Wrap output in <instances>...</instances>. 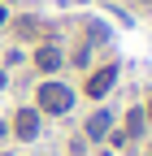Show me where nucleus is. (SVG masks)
I'll use <instances>...</instances> for the list:
<instances>
[{
	"mask_svg": "<svg viewBox=\"0 0 152 156\" xmlns=\"http://www.w3.org/2000/svg\"><path fill=\"white\" fill-rule=\"evenodd\" d=\"M61 65H65L61 44H56V39H44V44L35 48V69H39V74H56Z\"/></svg>",
	"mask_w": 152,
	"mask_h": 156,
	"instance_id": "nucleus-3",
	"label": "nucleus"
},
{
	"mask_svg": "<svg viewBox=\"0 0 152 156\" xmlns=\"http://www.w3.org/2000/svg\"><path fill=\"white\" fill-rule=\"evenodd\" d=\"M143 130H148V117H143V108H130V113H126V130H122V134H126V139H139Z\"/></svg>",
	"mask_w": 152,
	"mask_h": 156,
	"instance_id": "nucleus-6",
	"label": "nucleus"
},
{
	"mask_svg": "<svg viewBox=\"0 0 152 156\" xmlns=\"http://www.w3.org/2000/svg\"><path fill=\"white\" fill-rule=\"evenodd\" d=\"M0 156H13V152H0Z\"/></svg>",
	"mask_w": 152,
	"mask_h": 156,
	"instance_id": "nucleus-12",
	"label": "nucleus"
},
{
	"mask_svg": "<svg viewBox=\"0 0 152 156\" xmlns=\"http://www.w3.org/2000/svg\"><path fill=\"white\" fill-rule=\"evenodd\" d=\"M35 108L48 113V117H61L74 108V91L65 83H56V78H48V83H39V91H35Z\"/></svg>",
	"mask_w": 152,
	"mask_h": 156,
	"instance_id": "nucleus-1",
	"label": "nucleus"
},
{
	"mask_svg": "<svg viewBox=\"0 0 152 156\" xmlns=\"http://www.w3.org/2000/svg\"><path fill=\"white\" fill-rule=\"evenodd\" d=\"M5 5H9V0H5Z\"/></svg>",
	"mask_w": 152,
	"mask_h": 156,
	"instance_id": "nucleus-13",
	"label": "nucleus"
},
{
	"mask_svg": "<svg viewBox=\"0 0 152 156\" xmlns=\"http://www.w3.org/2000/svg\"><path fill=\"white\" fill-rule=\"evenodd\" d=\"M109 130H113V113L109 108H96V113L87 117V126H83V139H91V143H96V139H109Z\"/></svg>",
	"mask_w": 152,
	"mask_h": 156,
	"instance_id": "nucleus-5",
	"label": "nucleus"
},
{
	"mask_svg": "<svg viewBox=\"0 0 152 156\" xmlns=\"http://www.w3.org/2000/svg\"><path fill=\"white\" fill-rule=\"evenodd\" d=\"M118 65H100V69H91L87 74V100H104V95L113 91V83H118Z\"/></svg>",
	"mask_w": 152,
	"mask_h": 156,
	"instance_id": "nucleus-2",
	"label": "nucleus"
},
{
	"mask_svg": "<svg viewBox=\"0 0 152 156\" xmlns=\"http://www.w3.org/2000/svg\"><path fill=\"white\" fill-rule=\"evenodd\" d=\"M139 5H152V0H139Z\"/></svg>",
	"mask_w": 152,
	"mask_h": 156,
	"instance_id": "nucleus-11",
	"label": "nucleus"
},
{
	"mask_svg": "<svg viewBox=\"0 0 152 156\" xmlns=\"http://www.w3.org/2000/svg\"><path fill=\"white\" fill-rule=\"evenodd\" d=\"M143 117H148V122H152V100H148V104H143Z\"/></svg>",
	"mask_w": 152,
	"mask_h": 156,
	"instance_id": "nucleus-9",
	"label": "nucleus"
},
{
	"mask_svg": "<svg viewBox=\"0 0 152 156\" xmlns=\"http://www.w3.org/2000/svg\"><path fill=\"white\" fill-rule=\"evenodd\" d=\"M74 65H78V69H87V65H91V44H83L78 52H74Z\"/></svg>",
	"mask_w": 152,
	"mask_h": 156,
	"instance_id": "nucleus-7",
	"label": "nucleus"
},
{
	"mask_svg": "<svg viewBox=\"0 0 152 156\" xmlns=\"http://www.w3.org/2000/svg\"><path fill=\"white\" fill-rule=\"evenodd\" d=\"M13 134H17L22 143L39 139V108H17V113H13Z\"/></svg>",
	"mask_w": 152,
	"mask_h": 156,
	"instance_id": "nucleus-4",
	"label": "nucleus"
},
{
	"mask_svg": "<svg viewBox=\"0 0 152 156\" xmlns=\"http://www.w3.org/2000/svg\"><path fill=\"white\" fill-rule=\"evenodd\" d=\"M5 83H9V78H5V69H0V87H5Z\"/></svg>",
	"mask_w": 152,
	"mask_h": 156,
	"instance_id": "nucleus-10",
	"label": "nucleus"
},
{
	"mask_svg": "<svg viewBox=\"0 0 152 156\" xmlns=\"http://www.w3.org/2000/svg\"><path fill=\"white\" fill-rule=\"evenodd\" d=\"M0 26H9V5L0 0Z\"/></svg>",
	"mask_w": 152,
	"mask_h": 156,
	"instance_id": "nucleus-8",
	"label": "nucleus"
}]
</instances>
